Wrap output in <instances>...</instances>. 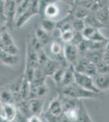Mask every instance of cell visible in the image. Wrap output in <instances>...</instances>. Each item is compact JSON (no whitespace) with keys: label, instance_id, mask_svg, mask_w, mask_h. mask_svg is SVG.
Here are the masks:
<instances>
[{"label":"cell","instance_id":"cell-9","mask_svg":"<svg viewBox=\"0 0 109 122\" xmlns=\"http://www.w3.org/2000/svg\"><path fill=\"white\" fill-rule=\"evenodd\" d=\"M0 58H1V63L6 66H8L10 68H16L19 66L20 57L18 55L11 54L1 51Z\"/></svg>","mask_w":109,"mask_h":122},{"label":"cell","instance_id":"cell-20","mask_svg":"<svg viewBox=\"0 0 109 122\" xmlns=\"http://www.w3.org/2000/svg\"><path fill=\"white\" fill-rule=\"evenodd\" d=\"M65 68H66V67L60 66L58 69L55 71V73L51 76V77L53 78L55 83L56 84V86H58V87H60V86H61V82H62L63 76H64V74L65 72Z\"/></svg>","mask_w":109,"mask_h":122},{"label":"cell","instance_id":"cell-4","mask_svg":"<svg viewBox=\"0 0 109 122\" xmlns=\"http://www.w3.org/2000/svg\"><path fill=\"white\" fill-rule=\"evenodd\" d=\"M73 67H74V69L76 72L86 74V75L90 76L92 77H94V76L98 74L96 64L90 62L84 56L81 57L77 64Z\"/></svg>","mask_w":109,"mask_h":122},{"label":"cell","instance_id":"cell-21","mask_svg":"<svg viewBox=\"0 0 109 122\" xmlns=\"http://www.w3.org/2000/svg\"><path fill=\"white\" fill-rule=\"evenodd\" d=\"M89 15H90V13H89L88 8L83 7V6H79V7H77L76 10L74 11L73 16H74L75 18L85 20Z\"/></svg>","mask_w":109,"mask_h":122},{"label":"cell","instance_id":"cell-2","mask_svg":"<svg viewBox=\"0 0 109 122\" xmlns=\"http://www.w3.org/2000/svg\"><path fill=\"white\" fill-rule=\"evenodd\" d=\"M40 13V0H31L30 4L26 10L16 20L15 25L17 28L22 27L33 15Z\"/></svg>","mask_w":109,"mask_h":122},{"label":"cell","instance_id":"cell-7","mask_svg":"<svg viewBox=\"0 0 109 122\" xmlns=\"http://www.w3.org/2000/svg\"><path fill=\"white\" fill-rule=\"evenodd\" d=\"M18 112L16 103H1V120L14 121Z\"/></svg>","mask_w":109,"mask_h":122},{"label":"cell","instance_id":"cell-16","mask_svg":"<svg viewBox=\"0 0 109 122\" xmlns=\"http://www.w3.org/2000/svg\"><path fill=\"white\" fill-rule=\"evenodd\" d=\"M34 35L39 40V42L42 44L43 46H45L46 45L49 44V42H50V39H51L50 33L46 32L44 29H42L41 26L37 27V28L35 29Z\"/></svg>","mask_w":109,"mask_h":122},{"label":"cell","instance_id":"cell-5","mask_svg":"<svg viewBox=\"0 0 109 122\" xmlns=\"http://www.w3.org/2000/svg\"><path fill=\"white\" fill-rule=\"evenodd\" d=\"M75 82L81 87L84 88L89 91H92L97 94L102 93L97 89L94 81V78L90 76L86 75V74L81 73V72L75 71Z\"/></svg>","mask_w":109,"mask_h":122},{"label":"cell","instance_id":"cell-25","mask_svg":"<svg viewBox=\"0 0 109 122\" xmlns=\"http://www.w3.org/2000/svg\"><path fill=\"white\" fill-rule=\"evenodd\" d=\"M96 68L98 73L109 74V64L106 63L104 60L99 62L98 64H96Z\"/></svg>","mask_w":109,"mask_h":122},{"label":"cell","instance_id":"cell-14","mask_svg":"<svg viewBox=\"0 0 109 122\" xmlns=\"http://www.w3.org/2000/svg\"><path fill=\"white\" fill-rule=\"evenodd\" d=\"M75 82V69L73 65H68L65 68V72L63 76L61 86L59 88L69 86Z\"/></svg>","mask_w":109,"mask_h":122},{"label":"cell","instance_id":"cell-3","mask_svg":"<svg viewBox=\"0 0 109 122\" xmlns=\"http://www.w3.org/2000/svg\"><path fill=\"white\" fill-rule=\"evenodd\" d=\"M0 46H1V51L14 55L19 54V49L15 43V41L13 40L12 36L9 33L8 29L1 30Z\"/></svg>","mask_w":109,"mask_h":122},{"label":"cell","instance_id":"cell-15","mask_svg":"<svg viewBox=\"0 0 109 122\" xmlns=\"http://www.w3.org/2000/svg\"><path fill=\"white\" fill-rule=\"evenodd\" d=\"M105 50H98V51H88L84 55V57H86L88 60L94 64H98L99 62L104 60V55Z\"/></svg>","mask_w":109,"mask_h":122},{"label":"cell","instance_id":"cell-18","mask_svg":"<svg viewBox=\"0 0 109 122\" xmlns=\"http://www.w3.org/2000/svg\"><path fill=\"white\" fill-rule=\"evenodd\" d=\"M40 26L42 27V29H44L46 32H47L51 34L57 28V23L55 20H53L44 18L42 20Z\"/></svg>","mask_w":109,"mask_h":122},{"label":"cell","instance_id":"cell-19","mask_svg":"<svg viewBox=\"0 0 109 122\" xmlns=\"http://www.w3.org/2000/svg\"><path fill=\"white\" fill-rule=\"evenodd\" d=\"M96 16L104 26L109 25V8H101L97 11Z\"/></svg>","mask_w":109,"mask_h":122},{"label":"cell","instance_id":"cell-28","mask_svg":"<svg viewBox=\"0 0 109 122\" xmlns=\"http://www.w3.org/2000/svg\"><path fill=\"white\" fill-rule=\"evenodd\" d=\"M3 1H5V2H10V1H13V0H3Z\"/></svg>","mask_w":109,"mask_h":122},{"label":"cell","instance_id":"cell-11","mask_svg":"<svg viewBox=\"0 0 109 122\" xmlns=\"http://www.w3.org/2000/svg\"><path fill=\"white\" fill-rule=\"evenodd\" d=\"M43 103H44V100L42 99V98H34V99H28V107H29V114L41 115L42 112Z\"/></svg>","mask_w":109,"mask_h":122},{"label":"cell","instance_id":"cell-6","mask_svg":"<svg viewBox=\"0 0 109 122\" xmlns=\"http://www.w3.org/2000/svg\"><path fill=\"white\" fill-rule=\"evenodd\" d=\"M64 56L69 65L74 66L81 58V54L77 45L73 42L66 43L64 46Z\"/></svg>","mask_w":109,"mask_h":122},{"label":"cell","instance_id":"cell-13","mask_svg":"<svg viewBox=\"0 0 109 122\" xmlns=\"http://www.w3.org/2000/svg\"><path fill=\"white\" fill-rule=\"evenodd\" d=\"M60 66H62L60 64V63L58 62L57 60H54V59L49 57L48 60H47V62L42 67H40V68H42V72H44L46 76H51Z\"/></svg>","mask_w":109,"mask_h":122},{"label":"cell","instance_id":"cell-8","mask_svg":"<svg viewBox=\"0 0 109 122\" xmlns=\"http://www.w3.org/2000/svg\"><path fill=\"white\" fill-rule=\"evenodd\" d=\"M59 0H55L54 2L48 3L43 7V9L42 10L41 12L43 13L44 18L51 19L55 20V19H57L58 17L60 16V12L61 9L58 5V2Z\"/></svg>","mask_w":109,"mask_h":122},{"label":"cell","instance_id":"cell-26","mask_svg":"<svg viewBox=\"0 0 109 122\" xmlns=\"http://www.w3.org/2000/svg\"><path fill=\"white\" fill-rule=\"evenodd\" d=\"M27 122H49L47 117H43L41 115L33 114L27 118Z\"/></svg>","mask_w":109,"mask_h":122},{"label":"cell","instance_id":"cell-23","mask_svg":"<svg viewBox=\"0 0 109 122\" xmlns=\"http://www.w3.org/2000/svg\"><path fill=\"white\" fill-rule=\"evenodd\" d=\"M75 33H76V32L73 29H72V30H67L59 33V37H60V39L64 42L69 43L73 42L75 36Z\"/></svg>","mask_w":109,"mask_h":122},{"label":"cell","instance_id":"cell-17","mask_svg":"<svg viewBox=\"0 0 109 122\" xmlns=\"http://www.w3.org/2000/svg\"><path fill=\"white\" fill-rule=\"evenodd\" d=\"M1 103H16L13 94L7 86L1 89Z\"/></svg>","mask_w":109,"mask_h":122},{"label":"cell","instance_id":"cell-27","mask_svg":"<svg viewBox=\"0 0 109 122\" xmlns=\"http://www.w3.org/2000/svg\"><path fill=\"white\" fill-rule=\"evenodd\" d=\"M104 60L106 63H108V64H109V51H104Z\"/></svg>","mask_w":109,"mask_h":122},{"label":"cell","instance_id":"cell-22","mask_svg":"<svg viewBox=\"0 0 109 122\" xmlns=\"http://www.w3.org/2000/svg\"><path fill=\"white\" fill-rule=\"evenodd\" d=\"M72 24H73V27L74 31L75 32H78V33H82L83 31V29L86 28V26L85 20L75 18L74 16H73V18Z\"/></svg>","mask_w":109,"mask_h":122},{"label":"cell","instance_id":"cell-24","mask_svg":"<svg viewBox=\"0 0 109 122\" xmlns=\"http://www.w3.org/2000/svg\"><path fill=\"white\" fill-rule=\"evenodd\" d=\"M97 29H96V28H94V27H92V26L86 25V28L83 29V31L82 32V34L84 39L88 40V41H90L93 37H94V33H96Z\"/></svg>","mask_w":109,"mask_h":122},{"label":"cell","instance_id":"cell-12","mask_svg":"<svg viewBox=\"0 0 109 122\" xmlns=\"http://www.w3.org/2000/svg\"><path fill=\"white\" fill-rule=\"evenodd\" d=\"M93 78L95 86L100 92L103 93L109 90V74L98 73Z\"/></svg>","mask_w":109,"mask_h":122},{"label":"cell","instance_id":"cell-10","mask_svg":"<svg viewBox=\"0 0 109 122\" xmlns=\"http://www.w3.org/2000/svg\"><path fill=\"white\" fill-rule=\"evenodd\" d=\"M46 114L57 117H61L64 114V107H63V103L60 98L58 97L51 102Z\"/></svg>","mask_w":109,"mask_h":122},{"label":"cell","instance_id":"cell-1","mask_svg":"<svg viewBox=\"0 0 109 122\" xmlns=\"http://www.w3.org/2000/svg\"><path fill=\"white\" fill-rule=\"evenodd\" d=\"M59 94L62 96L70 99H98L100 97V94L92 91H89L84 88L78 86L76 82L69 85V86H64L59 88Z\"/></svg>","mask_w":109,"mask_h":122}]
</instances>
